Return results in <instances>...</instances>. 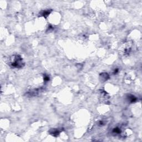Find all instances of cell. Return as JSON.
Instances as JSON below:
<instances>
[{
	"label": "cell",
	"mask_w": 142,
	"mask_h": 142,
	"mask_svg": "<svg viewBox=\"0 0 142 142\" xmlns=\"http://www.w3.org/2000/svg\"><path fill=\"white\" fill-rule=\"evenodd\" d=\"M23 61L19 55H14L11 59V66L13 68H19L23 66Z\"/></svg>",
	"instance_id": "1"
},
{
	"label": "cell",
	"mask_w": 142,
	"mask_h": 142,
	"mask_svg": "<svg viewBox=\"0 0 142 142\" xmlns=\"http://www.w3.org/2000/svg\"><path fill=\"white\" fill-rule=\"evenodd\" d=\"M113 132L115 133V134H120V133H121V130H120V129L118 128H114V129L113 130Z\"/></svg>",
	"instance_id": "2"
}]
</instances>
